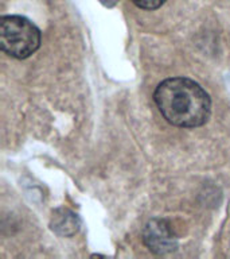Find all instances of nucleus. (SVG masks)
I'll use <instances>...</instances> for the list:
<instances>
[{
	"instance_id": "nucleus-4",
	"label": "nucleus",
	"mask_w": 230,
	"mask_h": 259,
	"mask_svg": "<svg viewBox=\"0 0 230 259\" xmlns=\"http://www.w3.org/2000/svg\"><path fill=\"white\" fill-rule=\"evenodd\" d=\"M81 220L73 210L68 208H58L52 212L50 228L60 236H73L80 231Z\"/></svg>"
},
{
	"instance_id": "nucleus-2",
	"label": "nucleus",
	"mask_w": 230,
	"mask_h": 259,
	"mask_svg": "<svg viewBox=\"0 0 230 259\" xmlns=\"http://www.w3.org/2000/svg\"><path fill=\"white\" fill-rule=\"evenodd\" d=\"M40 30L20 15L0 18V49L16 60H26L39 49Z\"/></svg>"
},
{
	"instance_id": "nucleus-6",
	"label": "nucleus",
	"mask_w": 230,
	"mask_h": 259,
	"mask_svg": "<svg viewBox=\"0 0 230 259\" xmlns=\"http://www.w3.org/2000/svg\"><path fill=\"white\" fill-rule=\"evenodd\" d=\"M117 0H101V3L104 4V6H108V7H112V6H114V3H116Z\"/></svg>"
},
{
	"instance_id": "nucleus-5",
	"label": "nucleus",
	"mask_w": 230,
	"mask_h": 259,
	"mask_svg": "<svg viewBox=\"0 0 230 259\" xmlns=\"http://www.w3.org/2000/svg\"><path fill=\"white\" fill-rule=\"evenodd\" d=\"M131 2H132L136 7L152 11V10L160 8L161 6L167 2V0H131Z\"/></svg>"
},
{
	"instance_id": "nucleus-1",
	"label": "nucleus",
	"mask_w": 230,
	"mask_h": 259,
	"mask_svg": "<svg viewBox=\"0 0 230 259\" xmlns=\"http://www.w3.org/2000/svg\"><path fill=\"white\" fill-rule=\"evenodd\" d=\"M153 100L169 124L194 128L206 124L211 115V99L197 81L171 77L157 85Z\"/></svg>"
},
{
	"instance_id": "nucleus-3",
	"label": "nucleus",
	"mask_w": 230,
	"mask_h": 259,
	"mask_svg": "<svg viewBox=\"0 0 230 259\" xmlns=\"http://www.w3.org/2000/svg\"><path fill=\"white\" fill-rule=\"evenodd\" d=\"M143 243L151 252L165 255L178 248V238L167 219H152L143 230Z\"/></svg>"
}]
</instances>
